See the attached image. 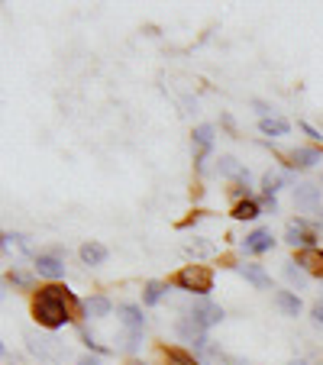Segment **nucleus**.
I'll return each instance as SVG.
<instances>
[{
	"instance_id": "obj_1",
	"label": "nucleus",
	"mask_w": 323,
	"mask_h": 365,
	"mask_svg": "<svg viewBox=\"0 0 323 365\" xmlns=\"http://www.w3.org/2000/svg\"><path fill=\"white\" fill-rule=\"evenodd\" d=\"M88 310L75 297V291H68L65 284L52 282L46 288H39L33 294V317L46 330H62L65 324H71L75 317H84Z\"/></svg>"
},
{
	"instance_id": "obj_2",
	"label": "nucleus",
	"mask_w": 323,
	"mask_h": 365,
	"mask_svg": "<svg viewBox=\"0 0 323 365\" xmlns=\"http://www.w3.org/2000/svg\"><path fill=\"white\" fill-rule=\"evenodd\" d=\"M172 282L178 284L181 291H191V294H198V297H207L213 291V272L207 269V265L194 262V265H185V269H181Z\"/></svg>"
},
{
	"instance_id": "obj_3",
	"label": "nucleus",
	"mask_w": 323,
	"mask_h": 365,
	"mask_svg": "<svg viewBox=\"0 0 323 365\" xmlns=\"http://www.w3.org/2000/svg\"><path fill=\"white\" fill-rule=\"evenodd\" d=\"M191 317H194V324H198L200 327V330H210V327H217V324H220V320L223 317H227V314H223V307H220V304H213V301H207V297H204V301H198V304H194V307H191Z\"/></svg>"
},
{
	"instance_id": "obj_4",
	"label": "nucleus",
	"mask_w": 323,
	"mask_h": 365,
	"mask_svg": "<svg viewBox=\"0 0 323 365\" xmlns=\"http://www.w3.org/2000/svg\"><path fill=\"white\" fill-rule=\"evenodd\" d=\"M284 242L288 246H294V249H317V236L310 233V227H307V220H297V223H291L288 227V233H284Z\"/></svg>"
},
{
	"instance_id": "obj_5",
	"label": "nucleus",
	"mask_w": 323,
	"mask_h": 365,
	"mask_svg": "<svg viewBox=\"0 0 323 365\" xmlns=\"http://www.w3.org/2000/svg\"><path fill=\"white\" fill-rule=\"evenodd\" d=\"M272 246H275V236L268 233V230H252V233L242 240V249H246L249 255H262V252H268Z\"/></svg>"
},
{
	"instance_id": "obj_6",
	"label": "nucleus",
	"mask_w": 323,
	"mask_h": 365,
	"mask_svg": "<svg viewBox=\"0 0 323 365\" xmlns=\"http://www.w3.org/2000/svg\"><path fill=\"white\" fill-rule=\"evenodd\" d=\"M117 314L123 317V324L130 327V336H139L145 327V317H143V307H136V304H120Z\"/></svg>"
},
{
	"instance_id": "obj_7",
	"label": "nucleus",
	"mask_w": 323,
	"mask_h": 365,
	"mask_svg": "<svg viewBox=\"0 0 323 365\" xmlns=\"http://www.w3.org/2000/svg\"><path fill=\"white\" fill-rule=\"evenodd\" d=\"M236 272H240L242 278H246L249 284H255L259 291H265V288H272V278H268V272L262 269V265H252V262H242V265H236Z\"/></svg>"
},
{
	"instance_id": "obj_8",
	"label": "nucleus",
	"mask_w": 323,
	"mask_h": 365,
	"mask_svg": "<svg viewBox=\"0 0 323 365\" xmlns=\"http://www.w3.org/2000/svg\"><path fill=\"white\" fill-rule=\"evenodd\" d=\"M297 265L307 275L323 278V249H304V252H297Z\"/></svg>"
},
{
	"instance_id": "obj_9",
	"label": "nucleus",
	"mask_w": 323,
	"mask_h": 365,
	"mask_svg": "<svg viewBox=\"0 0 323 365\" xmlns=\"http://www.w3.org/2000/svg\"><path fill=\"white\" fill-rule=\"evenodd\" d=\"M288 159H291V162H288L291 168H314L317 162L323 159V155H320V149H314V145H301V149L291 152Z\"/></svg>"
},
{
	"instance_id": "obj_10",
	"label": "nucleus",
	"mask_w": 323,
	"mask_h": 365,
	"mask_svg": "<svg viewBox=\"0 0 323 365\" xmlns=\"http://www.w3.org/2000/svg\"><path fill=\"white\" fill-rule=\"evenodd\" d=\"M36 272H39L42 278H52V282H58V278L65 275V265L58 255H39L36 259Z\"/></svg>"
},
{
	"instance_id": "obj_11",
	"label": "nucleus",
	"mask_w": 323,
	"mask_h": 365,
	"mask_svg": "<svg viewBox=\"0 0 323 365\" xmlns=\"http://www.w3.org/2000/svg\"><path fill=\"white\" fill-rule=\"evenodd\" d=\"M294 204L307 207V210H317V207H320V187H314V185H297V187H294Z\"/></svg>"
},
{
	"instance_id": "obj_12",
	"label": "nucleus",
	"mask_w": 323,
	"mask_h": 365,
	"mask_svg": "<svg viewBox=\"0 0 323 365\" xmlns=\"http://www.w3.org/2000/svg\"><path fill=\"white\" fill-rule=\"evenodd\" d=\"M78 255H81V262H84V265H103L111 252H107V246H101V242H84L81 252H78Z\"/></svg>"
},
{
	"instance_id": "obj_13",
	"label": "nucleus",
	"mask_w": 323,
	"mask_h": 365,
	"mask_svg": "<svg viewBox=\"0 0 323 365\" xmlns=\"http://www.w3.org/2000/svg\"><path fill=\"white\" fill-rule=\"evenodd\" d=\"M29 349L39 359H48V362H58V359H62V349L56 346V339H29Z\"/></svg>"
},
{
	"instance_id": "obj_14",
	"label": "nucleus",
	"mask_w": 323,
	"mask_h": 365,
	"mask_svg": "<svg viewBox=\"0 0 323 365\" xmlns=\"http://www.w3.org/2000/svg\"><path fill=\"white\" fill-rule=\"evenodd\" d=\"M194 145H198V168H200V162H204V155L213 149V126H198L194 130Z\"/></svg>"
},
{
	"instance_id": "obj_15",
	"label": "nucleus",
	"mask_w": 323,
	"mask_h": 365,
	"mask_svg": "<svg viewBox=\"0 0 323 365\" xmlns=\"http://www.w3.org/2000/svg\"><path fill=\"white\" fill-rule=\"evenodd\" d=\"M217 172H220L223 178H242V181H249V172L233 159V155H220V162H217Z\"/></svg>"
},
{
	"instance_id": "obj_16",
	"label": "nucleus",
	"mask_w": 323,
	"mask_h": 365,
	"mask_svg": "<svg viewBox=\"0 0 323 365\" xmlns=\"http://www.w3.org/2000/svg\"><path fill=\"white\" fill-rule=\"evenodd\" d=\"M162 356H165L168 365H200L198 359H194V352H185V349H178V346H162Z\"/></svg>"
},
{
	"instance_id": "obj_17",
	"label": "nucleus",
	"mask_w": 323,
	"mask_h": 365,
	"mask_svg": "<svg viewBox=\"0 0 323 365\" xmlns=\"http://www.w3.org/2000/svg\"><path fill=\"white\" fill-rule=\"evenodd\" d=\"M275 304L288 314V317H297V314H301V297H297L294 291H275Z\"/></svg>"
},
{
	"instance_id": "obj_18",
	"label": "nucleus",
	"mask_w": 323,
	"mask_h": 365,
	"mask_svg": "<svg viewBox=\"0 0 323 365\" xmlns=\"http://www.w3.org/2000/svg\"><path fill=\"white\" fill-rule=\"evenodd\" d=\"M259 130L265 133V136H288L291 123L288 120H278V117H265V120H259Z\"/></svg>"
},
{
	"instance_id": "obj_19",
	"label": "nucleus",
	"mask_w": 323,
	"mask_h": 365,
	"mask_svg": "<svg viewBox=\"0 0 323 365\" xmlns=\"http://www.w3.org/2000/svg\"><path fill=\"white\" fill-rule=\"evenodd\" d=\"M262 214V204L259 200H236V207H233V217L236 220H255V217Z\"/></svg>"
},
{
	"instance_id": "obj_20",
	"label": "nucleus",
	"mask_w": 323,
	"mask_h": 365,
	"mask_svg": "<svg viewBox=\"0 0 323 365\" xmlns=\"http://www.w3.org/2000/svg\"><path fill=\"white\" fill-rule=\"evenodd\" d=\"M84 310H88V317H107V314L113 310V304L107 301L103 294H94V297H88V301H84Z\"/></svg>"
},
{
	"instance_id": "obj_21",
	"label": "nucleus",
	"mask_w": 323,
	"mask_h": 365,
	"mask_svg": "<svg viewBox=\"0 0 323 365\" xmlns=\"http://www.w3.org/2000/svg\"><path fill=\"white\" fill-rule=\"evenodd\" d=\"M165 291H168L165 282H149V284H145V291H143V304H145V307L158 304L162 297H165Z\"/></svg>"
},
{
	"instance_id": "obj_22",
	"label": "nucleus",
	"mask_w": 323,
	"mask_h": 365,
	"mask_svg": "<svg viewBox=\"0 0 323 365\" xmlns=\"http://www.w3.org/2000/svg\"><path fill=\"white\" fill-rule=\"evenodd\" d=\"M284 185H288V175H282V172H265L262 175V187H265V194H278Z\"/></svg>"
},
{
	"instance_id": "obj_23",
	"label": "nucleus",
	"mask_w": 323,
	"mask_h": 365,
	"mask_svg": "<svg viewBox=\"0 0 323 365\" xmlns=\"http://www.w3.org/2000/svg\"><path fill=\"white\" fill-rule=\"evenodd\" d=\"M284 278H288L291 284H297V288H304V284H307V272H304L297 262H288V265H284Z\"/></svg>"
},
{
	"instance_id": "obj_24",
	"label": "nucleus",
	"mask_w": 323,
	"mask_h": 365,
	"mask_svg": "<svg viewBox=\"0 0 323 365\" xmlns=\"http://www.w3.org/2000/svg\"><path fill=\"white\" fill-rule=\"evenodd\" d=\"M185 252L194 255V259H200V255H210L213 246H210V242H204V240H194V242H188V246H185Z\"/></svg>"
},
{
	"instance_id": "obj_25",
	"label": "nucleus",
	"mask_w": 323,
	"mask_h": 365,
	"mask_svg": "<svg viewBox=\"0 0 323 365\" xmlns=\"http://www.w3.org/2000/svg\"><path fill=\"white\" fill-rule=\"evenodd\" d=\"M10 282H14V284H20V288H33V278H29V275H23V272H14V275H10Z\"/></svg>"
},
{
	"instance_id": "obj_26",
	"label": "nucleus",
	"mask_w": 323,
	"mask_h": 365,
	"mask_svg": "<svg viewBox=\"0 0 323 365\" xmlns=\"http://www.w3.org/2000/svg\"><path fill=\"white\" fill-rule=\"evenodd\" d=\"M84 346H88V349H94V352H101V356H107V352H111V349H107V346L94 343V339H91V336H88V333H84Z\"/></svg>"
},
{
	"instance_id": "obj_27",
	"label": "nucleus",
	"mask_w": 323,
	"mask_h": 365,
	"mask_svg": "<svg viewBox=\"0 0 323 365\" xmlns=\"http://www.w3.org/2000/svg\"><path fill=\"white\" fill-rule=\"evenodd\" d=\"M262 207L275 214V210H278V200H275V194H262Z\"/></svg>"
},
{
	"instance_id": "obj_28",
	"label": "nucleus",
	"mask_w": 323,
	"mask_h": 365,
	"mask_svg": "<svg viewBox=\"0 0 323 365\" xmlns=\"http://www.w3.org/2000/svg\"><path fill=\"white\" fill-rule=\"evenodd\" d=\"M310 317H314V324L323 327V304H314V307H310Z\"/></svg>"
},
{
	"instance_id": "obj_29",
	"label": "nucleus",
	"mask_w": 323,
	"mask_h": 365,
	"mask_svg": "<svg viewBox=\"0 0 323 365\" xmlns=\"http://www.w3.org/2000/svg\"><path fill=\"white\" fill-rule=\"evenodd\" d=\"M301 130H304V133H307V136H310V139H314V143H320V139H323V136H320V133H317V130H314V126H310V123H301Z\"/></svg>"
},
{
	"instance_id": "obj_30",
	"label": "nucleus",
	"mask_w": 323,
	"mask_h": 365,
	"mask_svg": "<svg viewBox=\"0 0 323 365\" xmlns=\"http://www.w3.org/2000/svg\"><path fill=\"white\" fill-rule=\"evenodd\" d=\"M78 365H101V359H91V356H84Z\"/></svg>"
},
{
	"instance_id": "obj_31",
	"label": "nucleus",
	"mask_w": 323,
	"mask_h": 365,
	"mask_svg": "<svg viewBox=\"0 0 323 365\" xmlns=\"http://www.w3.org/2000/svg\"><path fill=\"white\" fill-rule=\"evenodd\" d=\"M294 365H307V362H294Z\"/></svg>"
},
{
	"instance_id": "obj_32",
	"label": "nucleus",
	"mask_w": 323,
	"mask_h": 365,
	"mask_svg": "<svg viewBox=\"0 0 323 365\" xmlns=\"http://www.w3.org/2000/svg\"><path fill=\"white\" fill-rule=\"evenodd\" d=\"M133 365H139V362H133Z\"/></svg>"
}]
</instances>
